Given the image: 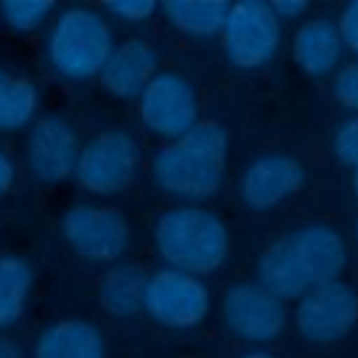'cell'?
Here are the masks:
<instances>
[{"mask_svg": "<svg viewBox=\"0 0 358 358\" xmlns=\"http://www.w3.org/2000/svg\"><path fill=\"white\" fill-rule=\"evenodd\" d=\"M257 282L280 302L299 299L305 291L333 282L347 268L344 235L324 224H299L268 241L257 255Z\"/></svg>", "mask_w": 358, "mask_h": 358, "instance_id": "6da1fadb", "label": "cell"}, {"mask_svg": "<svg viewBox=\"0 0 358 358\" xmlns=\"http://www.w3.org/2000/svg\"><path fill=\"white\" fill-rule=\"evenodd\" d=\"M229 137L221 123L199 120L187 134L162 143L151 157L154 185L173 199H213L227 179Z\"/></svg>", "mask_w": 358, "mask_h": 358, "instance_id": "7a4b0ae2", "label": "cell"}, {"mask_svg": "<svg viewBox=\"0 0 358 358\" xmlns=\"http://www.w3.org/2000/svg\"><path fill=\"white\" fill-rule=\"evenodd\" d=\"M151 241L165 263L193 277L215 274L229 257V227L227 221L201 204H176L157 215Z\"/></svg>", "mask_w": 358, "mask_h": 358, "instance_id": "3957f363", "label": "cell"}, {"mask_svg": "<svg viewBox=\"0 0 358 358\" xmlns=\"http://www.w3.org/2000/svg\"><path fill=\"white\" fill-rule=\"evenodd\" d=\"M115 39L106 17L90 6H70L56 14L48 31L45 53L56 76L67 81H90L101 73Z\"/></svg>", "mask_w": 358, "mask_h": 358, "instance_id": "277c9868", "label": "cell"}, {"mask_svg": "<svg viewBox=\"0 0 358 358\" xmlns=\"http://www.w3.org/2000/svg\"><path fill=\"white\" fill-rule=\"evenodd\" d=\"M143 165L140 143L126 129H101L78 151L76 182L92 196H117L126 193Z\"/></svg>", "mask_w": 358, "mask_h": 358, "instance_id": "5b68a950", "label": "cell"}, {"mask_svg": "<svg viewBox=\"0 0 358 358\" xmlns=\"http://www.w3.org/2000/svg\"><path fill=\"white\" fill-rule=\"evenodd\" d=\"M221 50L238 70L266 67L282 42V22L274 17L268 3L241 0L232 3L221 25Z\"/></svg>", "mask_w": 358, "mask_h": 358, "instance_id": "8992f818", "label": "cell"}, {"mask_svg": "<svg viewBox=\"0 0 358 358\" xmlns=\"http://www.w3.org/2000/svg\"><path fill=\"white\" fill-rule=\"evenodd\" d=\"M199 112L201 106L196 87L173 70H159L137 95V115L143 129L165 143L187 134L201 120Z\"/></svg>", "mask_w": 358, "mask_h": 358, "instance_id": "52a82bcc", "label": "cell"}, {"mask_svg": "<svg viewBox=\"0 0 358 358\" xmlns=\"http://www.w3.org/2000/svg\"><path fill=\"white\" fill-rule=\"evenodd\" d=\"M67 246L92 263H115L126 255L131 229L129 218L112 204H73L62 215Z\"/></svg>", "mask_w": 358, "mask_h": 358, "instance_id": "ba28073f", "label": "cell"}, {"mask_svg": "<svg viewBox=\"0 0 358 358\" xmlns=\"http://www.w3.org/2000/svg\"><path fill=\"white\" fill-rule=\"evenodd\" d=\"M210 288L201 277L176 271V268H157L148 271L143 310L162 327L187 330L199 327L210 313Z\"/></svg>", "mask_w": 358, "mask_h": 358, "instance_id": "9c48e42d", "label": "cell"}, {"mask_svg": "<svg viewBox=\"0 0 358 358\" xmlns=\"http://www.w3.org/2000/svg\"><path fill=\"white\" fill-rule=\"evenodd\" d=\"M221 316L227 330L255 347L271 344L282 336L288 324L285 302H280L274 294H268L260 282H229L221 296Z\"/></svg>", "mask_w": 358, "mask_h": 358, "instance_id": "30bf717a", "label": "cell"}, {"mask_svg": "<svg viewBox=\"0 0 358 358\" xmlns=\"http://www.w3.org/2000/svg\"><path fill=\"white\" fill-rule=\"evenodd\" d=\"M358 324V291L333 280L305 291L294 308V327L310 344H336Z\"/></svg>", "mask_w": 358, "mask_h": 358, "instance_id": "8fae6325", "label": "cell"}, {"mask_svg": "<svg viewBox=\"0 0 358 358\" xmlns=\"http://www.w3.org/2000/svg\"><path fill=\"white\" fill-rule=\"evenodd\" d=\"M78 131L62 115H45L34 120L28 143H25V162L36 182L59 185L73 176L78 159Z\"/></svg>", "mask_w": 358, "mask_h": 358, "instance_id": "7c38bea8", "label": "cell"}, {"mask_svg": "<svg viewBox=\"0 0 358 358\" xmlns=\"http://www.w3.org/2000/svg\"><path fill=\"white\" fill-rule=\"evenodd\" d=\"M302 185H305L302 162L285 151H268L246 165L238 182V193L246 210L268 213L280 207L285 199H291L294 193H299Z\"/></svg>", "mask_w": 358, "mask_h": 358, "instance_id": "4fadbf2b", "label": "cell"}, {"mask_svg": "<svg viewBox=\"0 0 358 358\" xmlns=\"http://www.w3.org/2000/svg\"><path fill=\"white\" fill-rule=\"evenodd\" d=\"M157 73H159L157 48L143 36H126L123 42H115L98 78L112 98L134 101Z\"/></svg>", "mask_w": 358, "mask_h": 358, "instance_id": "5bb4252c", "label": "cell"}, {"mask_svg": "<svg viewBox=\"0 0 358 358\" xmlns=\"http://www.w3.org/2000/svg\"><path fill=\"white\" fill-rule=\"evenodd\" d=\"M341 53H344V45H341L336 20H330V17L313 14L305 22H299L291 36L294 64L310 78L333 76L338 70Z\"/></svg>", "mask_w": 358, "mask_h": 358, "instance_id": "9a60e30c", "label": "cell"}, {"mask_svg": "<svg viewBox=\"0 0 358 358\" xmlns=\"http://www.w3.org/2000/svg\"><path fill=\"white\" fill-rule=\"evenodd\" d=\"M34 358H106V341L87 319H56L39 330Z\"/></svg>", "mask_w": 358, "mask_h": 358, "instance_id": "2e32d148", "label": "cell"}, {"mask_svg": "<svg viewBox=\"0 0 358 358\" xmlns=\"http://www.w3.org/2000/svg\"><path fill=\"white\" fill-rule=\"evenodd\" d=\"M148 271L140 263H115L98 282V305L115 319H129L143 310Z\"/></svg>", "mask_w": 358, "mask_h": 358, "instance_id": "e0dca14e", "label": "cell"}, {"mask_svg": "<svg viewBox=\"0 0 358 358\" xmlns=\"http://www.w3.org/2000/svg\"><path fill=\"white\" fill-rule=\"evenodd\" d=\"M165 20L185 36H215L227 20L229 3L218 0H165L162 6Z\"/></svg>", "mask_w": 358, "mask_h": 358, "instance_id": "ac0fdd59", "label": "cell"}, {"mask_svg": "<svg viewBox=\"0 0 358 358\" xmlns=\"http://www.w3.org/2000/svg\"><path fill=\"white\" fill-rule=\"evenodd\" d=\"M31 288H34L31 263L17 255H0V333L22 319Z\"/></svg>", "mask_w": 358, "mask_h": 358, "instance_id": "d6986e66", "label": "cell"}, {"mask_svg": "<svg viewBox=\"0 0 358 358\" xmlns=\"http://www.w3.org/2000/svg\"><path fill=\"white\" fill-rule=\"evenodd\" d=\"M39 109V90L31 78L0 67V131L25 129Z\"/></svg>", "mask_w": 358, "mask_h": 358, "instance_id": "ffe728a7", "label": "cell"}, {"mask_svg": "<svg viewBox=\"0 0 358 358\" xmlns=\"http://www.w3.org/2000/svg\"><path fill=\"white\" fill-rule=\"evenodd\" d=\"M53 14L50 0H3L0 3V22L17 34L36 31Z\"/></svg>", "mask_w": 358, "mask_h": 358, "instance_id": "44dd1931", "label": "cell"}, {"mask_svg": "<svg viewBox=\"0 0 358 358\" xmlns=\"http://www.w3.org/2000/svg\"><path fill=\"white\" fill-rule=\"evenodd\" d=\"M330 151L344 168L358 171V115H350L344 123L336 126L330 137Z\"/></svg>", "mask_w": 358, "mask_h": 358, "instance_id": "7402d4cb", "label": "cell"}, {"mask_svg": "<svg viewBox=\"0 0 358 358\" xmlns=\"http://www.w3.org/2000/svg\"><path fill=\"white\" fill-rule=\"evenodd\" d=\"M333 101L358 115V59L341 64L333 73Z\"/></svg>", "mask_w": 358, "mask_h": 358, "instance_id": "603a6c76", "label": "cell"}, {"mask_svg": "<svg viewBox=\"0 0 358 358\" xmlns=\"http://www.w3.org/2000/svg\"><path fill=\"white\" fill-rule=\"evenodd\" d=\"M103 11L123 20V22H145L157 11V3H151V0H115V3H106Z\"/></svg>", "mask_w": 358, "mask_h": 358, "instance_id": "cb8c5ba5", "label": "cell"}, {"mask_svg": "<svg viewBox=\"0 0 358 358\" xmlns=\"http://www.w3.org/2000/svg\"><path fill=\"white\" fill-rule=\"evenodd\" d=\"M336 28H338V36H341V45L347 50H352L358 56V0L347 3L341 11H338V20H336Z\"/></svg>", "mask_w": 358, "mask_h": 358, "instance_id": "d4e9b609", "label": "cell"}, {"mask_svg": "<svg viewBox=\"0 0 358 358\" xmlns=\"http://www.w3.org/2000/svg\"><path fill=\"white\" fill-rule=\"evenodd\" d=\"M271 6V11H274V17L282 22V20H296V17H302L305 11H308V3L305 0H274V3H268Z\"/></svg>", "mask_w": 358, "mask_h": 358, "instance_id": "484cf974", "label": "cell"}, {"mask_svg": "<svg viewBox=\"0 0 358 358\" xmlns=\"http://www.w3.org/2000/svg\"><path fill=\"white\" fill-rule=\"evenodd\" d=\"M17 182V168H14V159L0 148V196H6Z\"/></svg>", "mask_w": 358, "mask_h": 358, "instance_id": "4316f807", "label": "cell"}, {"mask_svg": "<svg viewBox=\"0 0 358 358\" xmlns=\"http://www.w3.org/2000/svg\"><path fill=\"white\" fill-rule=\"evenodd\" d=\"M0 358H25V352L14 336L0 333Z\"/></svg>", "mask_w": 358, "mask_h": 358, "instance_id": "83f0119b", "label": "cell"}, {"mask_svg": "<svg viewBox=\"0 0 358 358\" xmlns=\"http://www.w3.org/2000/svg\"><path fill=\"white\" fill-rule=\"evenodd\" d=\"M241 358H280V355H274V352H268V350H263V347H255V350L241 352Z\"/></svg>", "mask_w": 358, "mask_h": 358, "instance_id": "f1b7e54d", "label": "cell"}, {"mask_svg": "<svg viewBox=\"0 0 358 358\" xmlns=\"http://www.w3.org/2000/svg\"><path fill=\"white\" fill-rule=\"evenodd\" d=\"M352 193L358 196V171H352Z\"/></svg>", "mask_w": 358, "mask_h": 358, "instance_id": "f546056e", "label": "cell"}, {"mask_svg": "<svg viewBox=\"0 0 358 358\" xmlns=\"http://www.w3.org/2000/svg\"><path fill=\"white\" fill-rule=\"evenodd\" d=\"M355 238H358V218H355Z\"/></svg>", "mask_w": 358, "mask_h": 358, "instance_id": "4dcf8cb0", "label": "cell"}]
</instances>
